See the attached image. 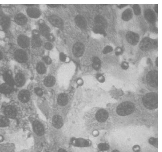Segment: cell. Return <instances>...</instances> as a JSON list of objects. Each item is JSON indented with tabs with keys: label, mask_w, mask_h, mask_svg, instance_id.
Here are the masks:
<instances>
[{
	"label": "cell",
	"mask_w": 162,
	"mask_h": 152,
	"mask_svg": "<svg viewBox=\"0 0 162 152\" xmlns=\"http://www.w3.org/2000/svg\"><path fill=\"white\" fill-rule=\"evenodd\" d=\"M18 97L20 101L23 103H26L29 101L30 94L27 90H22L19 92Z\"/></svg>",
	"instance_id": "2e32d148"
},
{
	"label": "cell",
	"mask_w": 162,
	"mask_h": 152,
	"mask_svg": "<svg viewBox=\"0 0 162 152\" xmlns=\"http://www.w3.org/2000/svg\"><path fill=\"white\" fill-rule=\"evenodd\" d=\"M44 85L48 87L53 86L55 83V79L52 76H48L44 81Z\"/></svg>",
	"instance_id": "44dd1931"
},
{
	"label": "cell",
	"mask_w": 162,
	"mask_h": 152,
	"mask_svg": "<svg viewBox=\"0 0 162 152\" xmlns=\"http://www.w3.org/2000/svg\"><path fill=\"white\" fill-rule=\"evenodd\" d=\"M36 70L40 74H44L46 73V69L45 66L41 62L39 63L36 66Z\"/></svg>",
	"instance_id": "d4e9b609"
},
{
	"label": "cell",
	"mask_w": 162,
	"mask_h": 152,
	"mask_svg": "<svg viewBox=\"0 0 162 152\" xmlns=\"http://www.w3.org/2000/svg\"><path fill=\"white\" fill-rule=\"evenodd\" d=\"M86 121L87 128L90 131L107 130L113 125L110 111L102 108L93 110Z\"/></svg>",
	"instance_id": "7a4b0ae2"
},
{
	"label": "cell",
	"mask_w": 162,
	"mask_h": 152,
	"mask_svg": "<svg viewBox=\"0 0 162 152\" xmlns=\"http://www.w3.org/2000/svg\"><path fill=\"white\" fill-rule=\"evenodd\" d=\"M58 152H67L66 150L63 149L60 150Z\"/></svg>",
	"instance_id": "ab89813d"
},
{
	"label": "cell",
	"mask_w": 162,
	"mask_h": 152,
	"mask_svg": "<svg viewBox=\"0 0 162 152\" xmlns=\"http://www.w3.org/2000/svg\"><path fill=\"white\" fill-rule=\"evenodd\" d=\"M113 50V48L110 46L105 47L103 50V53L106 54L111 53Z\"/></svg>",
	"instance_id": "4dcf8cb0"
},
{
	"label": "cell",
	"mask_w": 162,
	"mask_h": 152,
	"mask_svg": "<svg viewBox=\"0 0 162 152\" xmlns=\"http://www.w3.org/2000/svg\"><path fill=\"white\" fill-rule=\"evenodd\" d=\"M48 20L52 25L56 27L61 28L63 26L62 20L58 16L51 15L48 18Z\"/></svg>",
	"instance_id": "ba28073f"
},
{
	"label": "cell",
	"mask_w": 162,
	"mask_h": 152,
	"mask_svg": "<svg viewBox=\"0 0 162 152\" xmlns=\"http://www.w3.org/2000/svg\"><path fill=\"white\" fill-rule=\"evenodd\" d=\"M157 46V42L156 40L147 37L144 38L140 42L139 47L141 50H148Z\"/></svg>",
	"instance_id": "5b68a950"
},
{
	"label": "cell",
	"mask_w": 162,
	"mask_h": 152,
	"mask_svg": "<svg viewBox=\"0 0 162 152\" xmlns=\"http://www.w3.org/2000/svg\"><path fill=\"white\" fill-rule=\"evenodd\" d=\"M133 17V13L132 10L128 9L125 10L123 13L122 18L124 21H128L131 19Z\"/></svg>",
	"instance_id": "ac0fdd59"
},
{
	"label": "cell",
	"mask_w": 162,
	"mask_h": 152,
	"mask_svg": "<svg viewBox=\"0 0 162 152\" xmlns=\"http://www.w3.org/2000/svg\"><path fill=\"white\" fill-rule=\"evenodd\" d=\"M127 5H126V4H122V5H118V7L119 8V9H122L123 7L127 6Z\"/></svg>",
	"instance_id": "74e56055"
},
{
	"label": "cell",
	"mask_w": 162,
	"mask_h": 152,
	"mask_svg": "<svg viewBox=\"0 0 162 152\" xmlns=\"http://www.w3.org/2000/svg\"><path fill=\"white\" fill-rule=\"evenodd\" d=\"M52 124L56 129H60L63 125V121L62 118L59 115L54 116L52 118Z\"/></svg>",
	"instance_id": "e0dca14e"
},
{
	"label": "cell",
	"mask_w": 162,
	"mask_h": 152,
	"mask_svg": "<svg viewBox=\"0 0 162 152\" xmlns=\"http://www.w3.org/2000/svg\"><path fill=\"white\" fill-rule=\"evenodd\" d=\"M126 37L128 42L133 46L137 45L139 40V37L138 34L131 31L128 32Z\"/></svg>",
	"instance_id": "8992f818"
},
{
	"label": "cell",
	"mask_w": 162,
	"mask_h": 152,
	"mask_svg": "<svg viewBox=\"0 0 162 152\" xmlns=\"http://www.w3.org/2000/svg\"><path fill=\"white\" fill-rule=\"evenodd\" d=\"M47 38L50 41H53L54 40V37L53 35L51 34Z\"/></svg>",
	"instance_id": "8d00e7d4"
},
{
	"label": "cell",
	"mask_w": 162,
	"mask_h": 152,
	"mask_svg": "<svg viewBox=\"0 0 162 152\" xmlns=\"http://www.w3.org/2000/svg\"><path fill=\"white\" fill-rule=\"evenodd\" d=\"M43 60L44 62L47 65H50L52 62V60L48 56H45L43 58Z\"/></svg>",
	"instance_id": "d6a6232c"
},
{
	"label": "cell",
	"mask_w": 162,
	"mask_h": 152,
	"mask_svg": "<svg viewBox=\"0 0 162 152\" xmlns=\"http://www.w3.org/2000/svg\"><path fill=\"white\" fill-rule=\"evenodd\" d=\"M60 58L62 62H64L66 59V56L64 53H61L60 54Z\"/></svg>",
	"instance_id": "e575fe53"
},
{
	"label": "cell",
	"mask_w": 162,
	"mask_h": 152,
	"mask_svg": "<svg viewBox=\"0 0 162 152\" xmlns=\"http://www.w3.org/2000/svg\"><path fill=\"white\" fill-rule=\"evenodd\" d=\"M9 120L5 117L0 116V127H6L9 126Z\"/></svg>",
	"instance_id": "484cf974"
},
{
	"label": "cell",
	"mask_w": 162,
	"mask_h": 152,
	"mask_svg": "<svg viewBox=\"0 0 162 152\" xmlns=\"http://www.w3.org/2000/svg\"><path fill=\"white\" fill-rule=\"evenodd\" d=\"M95 26L106 29L108 23L106 19L102 15H98L96 16L94 20Z\"/></svg>",
	"instance_id": "30bf717a"
},
{
	"label": "cell",
	"mask_w": 162,
	"mask_h": 152,
	"mask_svg": "<svg viewBox=\"0 0 162 152\" xmlns=\"http://www.w3.org/2000/svg\"><path fill=\"white\" fill-rule=\"evenodd\" d=\"M33 128L35 133L39 136L44 134V129L42 124L38 121H35L33 123Z\"/></svg>",
	"instance_id": "8fae6325"
},
{
	"label": "cell",
	"mask_w": 162,
	"mask_h": 152,
	"mask_svg": "<svg viewBox=\"0 0 162 152\" xmlns=\"http://www.w3.org/2000/svg\"><path fill=\"white\" fill-rule=\"evenodd\" d=\"M75 21L77 25L81 29H86L87 26V22L83 16L80 15H77L75 18Z\"/></svg>",
	"instance_id": "4fadbf2b"
},
{
	"label": "cell",
	"mask_w": 162,
	"mask_h": 152,
	"mask_svg": "<svg viewBox=\"0 0 162 152\" xmlns=\"http://www.w3.org/2000/svg\"><path fill=\"white\" fill-rule=\"evenodd\" d=\"M134 12L136 15H140L141 14V10L138 5H134L133 6Z\"/></svg>",
	"instance_id": "f546056e"
},
{
	"label": "cell",
	"mask_w": 162,
	"mask_h": 152,
	"mask_svg": "<svg viewBox=\"0 0 162 152\" xmlns=\"http://www.w3.org/2000/svg\"><path fill=\"white\" fill-rule=\"evenodd\" d=\"M4 113L6 117L10 118H14L17 114V110L15 108L12 106H7L4 110Z\"/></svg>",
	"instance_id": "7c38bea8"
},
{
	"label": "cell",
	"mask_w": 162,
	"mask_h": 152,
	"mask_svg": "<svg viewBox=\"0 0 162 152\" xmlns=\"http://www.w3.org/2000/svg\"><path fill=\"white\" fill-rule=\"evenodd\" d=\"M28 14H29L32 17L34 18H38L40 17V11L37 9L35 8H31L28 10Z\"/></svg>",
	"instance_id": "603a6c76"
},
{
	"label": "cell",
	"mask_w": 162,
	"mask_h": 152,
	"mask_svg": "<svg viewBox=\"0 0 162 152\" xmlns=\"http://www.w3.org/2000/svg\"><path fill=\"white\" fill-rule=\"evenodd\" d=\"M93 31L94 33L96 34H103L105 36L106 34L105 29L99 26H95L93 29Z\"/></svg>",
	"instance_id": "83f0119b"
},
{
	"label": "cell",
	"mask_w": 162,
	"mask_h": 152,
	"mask_svg": "<svg viewBox=\"0 0 162 152\" xmlns=\"http://www.w3.org/2000/svg\"><path fill=\"white\" fill-rule=\"evenodd\" d=\"M68 102V98L66 94H60L58 97V102L59 105L64 106L67 105Z\"/></svg>",
	"instance_id": "ffe728a7"
},
{
	"label": "cell",
	"mask_w": 162,
	"mask_h": 152,
	"mask_svg": "<svg viewBox=\"0 0 162 152\" xmlns=\"http://www.w3.org/2000/svg\"><path fill=\"white\" fill-rule=\"evenodd\" d=\"M48 6H50V7H57L58 6H59V5H54V4H51V5H50V4H49V5H48Z\"/></svg>",
	"instance_id": "f35d334b"
},
{
	"label": "cell",
	"mask_w": 162,
	"mask_h": 152,
	"mask_svg": "<svg viewBox=\"0 0 162 152\" xmlns=\"http://www.w3.org/2000/svg\"><path fill=\"white\" fill-rule=\"evenodd\" d=\"M93 67L96 70H98L100 69L101 66V61L98 58L95 57L93 58Z\"/></svg>",
	"instance_id": "cb8c5ba5"
},
{
	"label": "cell",
	"mask_w": 162,
	"mask_h": 152,
	"mask_svg": "<svg viewBox=\"0 0 162 152\" xmlns=\"http://www.w3.org/2000/svg\"><path fill=\"white\" fill-rule=\"evenodd\" d=\"M144 16L146 19L150 23H153L156 21V14L155 12L151 9L146 10L144 11Z\"/></svg>",
	"instance_id": "9c48e42d"
},
{
	"label": "cell",
	"mask_w": 162,
	"mask_h": 152,
	"mask_svg": "<svg viewBox=\"0 0 162 152\" xmlns=\"http://www.w3.org/2000/svg\"><path fill=\"white\" fill-rule=\"evenodd\" d=\"M108 150L107 152H128L118 144L115 143H112L109 146Z\"/></svg>",
	"instance_id": "9a60e30c"
},
{
	"label": "cell",
	"mask_w": 162,
	"mask_h": 152,
	"mask_svg": "<svg viewBox=\"0 0 162 152\" xmlns=\"http://www.w3.org/2000/svg\"><path fill=\"white\" fill-rule=\"evenodd\" d=\"M139 101L143 111H156L158 107V92H148L143 96Z\"/></svg>",
	"instance_id": "3957f363"
},
{
	"label": "cell",
	"mask_w": 162,
	"mask_h": 152,
	"mask_svg": "<svg viewBox=\"0 0 162 152\" xmlns=\"http://www.w3.org/2000/svg\"><path fill=\"white\" fill-rule=\"evenodd\" d=\"M158 8L157 5H156L155 6V11H156L157 13V11H158V8Z\"/></svg>",
	"instance_id": "60d3db41"
},
{
	"label": "cell",
	"mask_w": 162,
	"mask_h": 152,
	"mask_svg": "<svg viewBox=\"0 0 162 152\" xmlns=\"http://www.w3.org/2000/svg\"><path fill=\"white\" fill-rule=\"evenodd\" d=\"M33 45L36 47H39L41 46L42 42L41 39L39 38V36H34V38L32 41Z\"/></svg>",
	"instance_id": "f1b7e54d"
},
{
	"label": "cell",
	"mask_w": 162,
	"mask_h": 152,
	"mask_svg": "<svg viewBox=\"0 0 162 152\" xmlns=\"http://www.w3.org/2000/svg\"><path fill=\"white\" fill-rule=\"evenodd\" d=\"M84 51V46L81 42H77L73 48V53L76 57H80L82 56Z\"/></svg>",
	"instance_id": "52a82bcc"
},
{
	"label": "cell",
	"mask_w": 162,
	"mask_h": 152,
	"mask_svg": "<svg viewBox=\"0 0 162 152\" xmlns=\"http://www.w3.org/2000/svg\"><path fill=\"white\" fill-rule=\"evenodd\" d=\"M75 143L77 146H86L89 145V142L84 139H77L75 141Z\"/></svg>",
	"instance_id": "4316f807"
},
{
	"label": "cell",
	"mask_w": 162,
	"mask_h": 152,
	"mask_svg": "<svg viewBox=\"0 0 162 152\" xmlns=\"http://www.w3.org/2000/svg\"><path fill=\"white\" fill-rule=\"evenodd\" d=\"M109 111L113 125L120 127L136 125L140 122L144 112L139 100L130 94L123 96Z\"/></svg>",
	"instance_id": "6da1fadb"
},
{
	"label": "cell",
	"mask_w": 162,
	"mask_h": 152,
	"mask_svg": "<svg viewBox=\"0 0 162 152\" xmlns=\"http://www.w3.org/2000/svg\"><path fill=\"white\" fill-rule=\"evenodd\" d=\"M12 91L11 86L9 84H3L0 86V91L5 94H10Z\"/></svg>",
	"instance_id": "d6986e66"
},
{
	"label": "cell",
	"mask_w": 162,
	"mask_h": 152,
	"mask_svg": "<svg viewBox=\"0 0 162 152\" xmlns=\"http://www.w3.org/2000/svg\"><path fill=\"white\" fill-rule=\"evenodd\" d=\"M44 46L46 49L48 50H50L52 49V44L50 42H47L44 45Z\"/></svg>",
	"instance_id": "836d02e7"
},
{
	"label": "cell",
	"mask_w": 162,
	"mask_h": 152,
	"mask_svg": "<svg viewBox=\"0 0 162 152\" xmlns=\"http://www.w3.org/2000/svg\"><path fill=\"white\" fill-rule=\"evenodd\" d=\"M15 83L18 87L22 86L25 83V78L22 74L17 75L15 79Z\"/></svg>",
	"instance_id": "7402d4cb"
},
{
	"label": "cell",
	"mask_w": 162,
	"mask_h": 152,
	"mask_svg": "<svg viewBox=\"0 0 162 152\" xmlns=\"http://www.w3.org/2000/svg\"><path fill=\"white\" fill-rule=\"evenodd\" d=\"M141 85L148 92H158V73L155 70L149 71L143 80Z\"/></svg>",
	"instance_id": "277c9868"
},
{
	"label": "cell",
	"mask_w": 162,
	"mask_h": 152,
	"mask_svg": "<svg viewBox=\"0 0 162 152\" xmlns=\"http://www.w3.org/2000/svg\"><path fill=\"white\" fill-rule=\"evenodd\" d=\"M39 29L40 33L44 37L47 38L50 34L49 28L44 21L40 22Z\"/></svg>",
	"instance_id": "5bb4252c"
},
{
	"label": "cell",
	"mask_w": 162,
	"mask_h": 152,
	"mask_svg": "<svg viewBox=\"0 0 162 152\" xmlns=\"http://www.w3.org/2000/svg\"><path fill=\"white\" fill-rule=\"evenodd\" d=\"M115 51V54L117 55H118L121 53V52L122 51V50L121 48L118 47L116 49Z\"/></svg>",
	"instance_id": "d590c367"
},
{
	"label": "cell",
	"mask_w": 162,
	"mask_h": 152,
	"mask_svg": "<svg viewBox=\"0 0 162 152\" xmlns=\"http://www.w3.org/2000/svg\"><path fill=\"white\" fill-rule=\"evenodd\" d=\"M35 92L36 94L41 97L43 94V92L42 90L40 88H36L35 89Z\"/></svg>",
	"instance_id": "1f68e13d"
}]
</instances>
